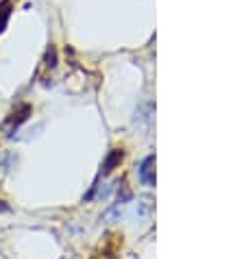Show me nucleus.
Returning a JSON list of instances; mask_svg holds the SVG:
<instances>
[{
  "mask_svg": "<svg viewBox=\"0 0 246 259\" xmlns=\"http://www.w3.org/2000/svg\"><path fill=\"white\" fill-rule=\"evenodd\" d=\"M155 157H146L144 162H142L140 166V179H142V183L144 185H155Z\"/></svg>",
  "mask_w": 246,
  "mask_h": 259,
  "instance_id": "nucleus-1",
  "label": "nucleus"
},
{
  "mask_svg": "<svg viewBox=\"0 0 246 259\" xmlns=\"http://www.w3.org/2000/svg\"><path fill=\"white\" fill-rule=\"evenodd\" d=\"M120 162H122V150H120V148L111 150V152H109V157H107V162H105V166H102V172H105V174L111 172Z\"/></svg>",
  "mask_w": 246,
  "mask_h": 259,
  "instance_id": "nucleus-2",
  "label": "nucleus"
},
{
  "mask_svg": "<svg viewBox=\"0 0 246 259\" xmlns=\"http://www.w3.org/2000/svg\"><path fill=\"white\" fill-rule=\"evenodd\" d=\"M0 212H9V207H7V205H0Z\"/></svg>",
  "mask_w": 246,
  "mask_h": 259,
  "instance_id": "nucleus-3",
  "label": "nucleus"
}]
</instances>
